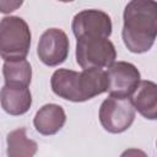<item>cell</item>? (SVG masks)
Listing matches in <instances>:
<instances>
[{
    "label": "cell",
    "mask_w": 157,
    "mask_h": 157,
    "mask_svg": "<svg viewBox=\"0 0 157 157\" xmlns=\"http://www.w3.org/2000/svg\"><path fill=\"white\" fill-rule=\"evenodd\" d=\"M121 38L129 52H148L157 37V2L153 0H132L123 13Z\"/></svg>",
    "instance_id": "obj_1"
},
{
    "label": "cell",
    "mask_w": 157,
    "mask_h": 157,
    "mask_svg": "<svg viewBox=\"0 0 157 157\" xmlns=\"http://www.w3.org/2000/svg\"><path fill=\"white\" fill-rule=\"evenodd\" d=\"M50 86L60 98L78 103L107 92V78L101 69H88L81 72L58 69L52 75Z\"/></svg>",
    "instance_id": "obj_2"
},
{
    "label": "cell",
    "mask_w": 157,
    "mask_h": 157,
    "mask_svg": "<svg viewBox=\"0 0 157 157\" xmlns=\"http://www.w3.org/2000/svg\"><path fill=\"white\" fill-rule=\"evenodd\" d=\"M31 29L18 16H6L0 20V56L5 61L23 60L31 48Z\"/></svg>",
    "instance_id": "obj_3"
},
{
    "label": "cell",
    "mask_w": 157,
    "mask_h": 157,
    "mask_svg": "<svg viewBox=\"0 0 157 157\" xmlns=\"http://www.w3.org/2000/svg\"><path fill=\"white\" fill-rule=\"evenodd\" d=\"M115 59V47L108 38H81L76 42V63L83 70L109 67Z\"/></svg>",
    "instance_id": "obj_4"
},
{
    "label": "cell",
    "mask_w": 157,
    "mask_h": 157,
    "mask_svg": "<svg viewBox=\"0 0 157 157\" xmlns=\"http://www.w3.org/2000/svg\"><path fill=\"white\" fill-rule=\"evenodd\" d=\"M135 120V108L130 98H105L99 108V123L110 134L126 131Z\"/></svg>",
    "instance_id": "obj_5"
},
{
    "label": "cell",
    "mask_w": 157,
    "mask_h": 157,
    "mask_svg": "<svg viewBox=\"0 0 157 157\" xmlns=\"http://www.w3.org/2000/svg\"><path fill=\"white\" fill-rule=\"evenodd\" d=\"M104 72L109 97L130 98L141 81L137 67L128 61H114Z\"/></svg>",
    "instance_id": "obj_6"
},
{
    "label": "cell",
    "mask_w": 157,
    "mask_h": 157,
    "mask_svg": "<svg viewBox=\"0 0 157 157\" xmlns=\"http://www.w3.org/2000/svg\"><path fill=\"white\" fill-rule=\"evenodd\" d=\"M71 28L76 39L81 38H109L113 25L110 16L102 10H83L72 18Z\"/></svg>",
    "instance_id": "obj_7"
},
{
    "label": "cell",
    "mask_w": 157,
    "mask_h": 157,
    "mask_svg": "<svg viewBox=\"0 0 157 157\" xmlns=\"http://www.w3.org/2000/svg\"><path fill=\"white\" fill-rule=\"evenodd\" d=\"M70 49L67 34L60 28H49L43 32L37 47L39 60L47 66H58L63 64Z\"/></svg>",
    "instance_id": "obj_8"
},
{
    "label": "cell",
    "mask_w": 157,
    "mask_h": 157,
    "mask_svg": "<svg viewBox=\"0 0 157 157\" xmlns=\"http://www.w3.org/2000/svg\"><path fill=\"white\" fill-rule=\"evenodd\" d=\"M66 114L61 105L55 103L44 104L39 108L33 118V125L36 130L45 136L56 134L65 124Z\"/></svg>",
    "instance_id": "obj_9"
},
{
    "label": "cell",
    "mask_w": 157,
    "mask_h": 157,
    "mask_svg": "<svg viewBox=\"0 0 157 157\" xmlns=\"http://www.w3.org/2000/svg\"><path fill=\"white\" fill-rule=\"evenodd\" d=\"M131 103L144 118L155 120L157 118V85L150 80L140 81L131 96Z\"/></svg>",
    "instance_id": "obj_10"
},
{
    "label": "cell",
    "mask_w": 157,
    "mask_h": 157,
    "mask_svg": "<svg viewBox=\"0 0 157 157\" xmlns=\"http://www.w3.org/2000/svg\"><path fill=\"white\" fill-rule=\"evenodd\" d=\"M0 103L7 114L22 115L32 105V94L28 87L4 86L0 91Z\"/></svg>",
    "instance_id": "obj_11"
},
{
    "label": "cell",
    "mask_w": 157,
    "mask_h": 157,
    "mask_svg": "<svg viewBox=\"0 0 157 157\" xmlns=\"http://www.w3.org/2000/svg\"><path fill=\"white\" fill-rule=\"evenodd\" d=\"M2 75L5 86L28 87L32 81V66L26 59L5 61L2 65Z\"/></svg>",
    "instance_id": "obj_12"
},
{
    "label": "cell",
    "mask_w": 157,
    "mask_h": 157,
    "mask_svg": "<svg viewBox=\"0 0 157 157\" xmlns=\"http://www.w3.org/2000/svg\"><path fill=\"white\" fill-rule=\"evenodd\" d=\"M7 156L9 157H34L38 145L27 137L26 128H18L7 134Z\"/></svg>",
    "instance_id": "obj_13"
},
{
    "label": "cell",
    "mask_w": 157,
    "mask_h": 157,
    "mask_svg": "<svg viewBox=\"0 0 157 157\" xmlns=\"http://www.w3.org/2000/svg\"><path fill=\"white\" fill-rule=\"evenodd\" d=\"M22 5V1H0V12L9 13Z\"/></svg>",
    "instance_id": "obj_14"
},
{
    "label": "cell",
    "mask_w": 157,
    "mask_h": 157,
    "mask_svg": "<svg viewBox=\"0 0 157 157\" xmlns=\"http://www.w3.org/2000/svg\"><path fill=\"white\" fill-rule=\"evenodd\" d=\"M120 157H148V156L142 150H139V148H128V150H125L120 155Z\"/></svg>",
    "instance_id": "obj_15"
}]
</instances>
